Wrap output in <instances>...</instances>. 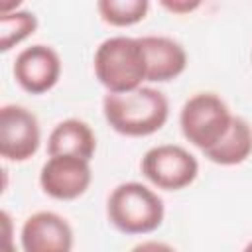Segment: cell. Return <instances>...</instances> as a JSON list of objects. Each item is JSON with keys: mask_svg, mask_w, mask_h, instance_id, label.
I'll return each instance as SVG.
<instances>
[{"mask_svg": "<svg viewBox=\"0 0 252 252\" xmlns=\"http://www.w3.org/2000/svg\"><path fill=\"white\" fill-rule=\"evenodd\" d=\"M102 114L114 132L142 138L163 128L169 118V102L161 91L138 87L128 93H106Z\"/></svg>", "mask_w": 252, "mask_h": 252, "instance_id": "1", "label": "cell"}, {"mask_svg": "<svg viewBox=\"0 0 252 252\" xmlns=\"http://www.w3.org/2000/svg\"><path fill=\"white\" fill-rule=\"evenodd\" d=\"M93 67L108 93H128L146 81V55L140 37L112 35L94 51Z\"/></svg>", "mask_w": 252, "mask_h": 252, "instance_id": "2", "label": "cell"}, {"mask_svg": "<svg viewBox=\"0 0 252 252\" xmlns=\"http://www.w3.org/2000/svg\"><path fill=\"white\" fill-rule=\"evenodd\" d=\"M108 222L124 234H150L161 226L165 207L161 197L144 183L116 185L106 201Z\"/></svg>", "mask_w": 252, "mask_h": 252, "instance_id": "3", "label": "cell"}, {"mask_svg": "<svg viewBox=\"0 0 252 252\" xmlns=\"http://www.w3.org/2000/svg\"><path fill=\"white\" fill-rule=\"evenodd\" d=\"M230 108L215 93H197L185 100L179 112L183 136L201 152L217 146L230 128Z\"/></svg>", "mask_w": 252, "mask_h": 252, "instance_id": "4", "label": "cell"}, {"mask_svg": "<svg viewBox=\"0 0 252 252\" xmlns=\"http://www.w3.org/2000/svg\"><path fill=\"white\" fill-rule=\"evenodd\" d=\"M140 169L154 187L163 191H181L197 179L199 161L183 146L159 144L144 154Z\"/></svg>", "mask_w": 252, "mask_h": 252, "instance_id": "5", "label": "cell"}, {"mask_svg": "<svg viewBox=\"0 0 252 252\" xmlns=\"http://www.w3.org/2000/svg\"><path fill=\"white\" fill-rule=\"evenodd\" d=\"M41 128L37 116L22 104L0 108V156L6 161H26L39 150Z\"/></svg>", "mask_w": 252, "mask_h": 252, "instance_id": "6", "label": "cell"}, {"mask_svg": "<svg viewBox=\"0 0 252 252\" xmlns=\"http://www.w3.org/2000/svg\"><path fill=\"white\" fill-rule=\"evenodd\" d=\"M93 181L91 161L75 156H49L39 171L45 195L57 201H73L85 195Z\"/></svg>", "mask_w": 252, "mask_h": 252, "instance_id": "7", "label": "cell"}, {"mask_svg": "<svg viewBox=\"0 0 252 252\" xmlns=\"http://www.w3.org/2000/svg\"><path fill=\"white\" fill-rule=\"evenodd\" d=\"M16 83L30 94H43L51 91L61 77V57L45 43L24 47L12 67Z\"/></svg>", "mask_w": 252, "mask_h": 252, "instance_id": "8", "label": "cell"}, {"mask_svg": "<svg viewBox=\"0 0 252 252\" xmlns=\"http://www.w3.org/2000/svg\"><path fill=\"white\" fill-rule=\"evenodd\" d=\"M20 242L24 252H71L73 228L65 217L53 211H37L24 220Z\"/></svg>", "mask_w": 252, "mask_h": 252, "instance_id": "9", "label": "cell"}, {"mask_svg": "<svg viewBox=\"0 0 252 252\" xmlns=\"http://www.w3.org/2000/svg\"><path fill=\"white\" fill-rule=\"evenodd\" d=\"M146 55V81L169 83L177 79L187 67L185 47L167 35H144L140 37Z\"/></svg>", "mask_w": 252, "mask_h": 252, "instance_id": "10", "label": "cell"}, {"mask_svg": "<svg viewBox=\"0 0 252 252\" xmlns=\"http://www.w3.org/2000/svg\"><path fill=\"white\" fill-rule=\"evenodd\" d=\"M96 152V136L93 128L79 118L61 120L47 138L49 156H75L91 161Z\"/></svg>", "mask_w": 252, "mask_h": 252, "instance_id": "11", "label": "cell"}, {"mask_svg": "<svg viewBox=\"0 0 252 252\" xmlns=\"http://www.w3.org/2000/svg\"><path fill=\"white\" fill-rule=\"evenodd\" d=\"M250 154H252V128L240 116L232 118L228 132L217 146L203 152V156L217 165H238L246 161Z\"/></svg>", "mask_w": 252, "mask_h": 252, "instance_id": "12", "label": "cell"}, {"mask_svg": "<svg viewBox=\"0 0 252 252\" xmlns=\"http://www.w3.org/2000/svg\"><path fill=\"white\" fill-rule=\"evenodd\" d=\"M150 10L148 0H98L96 12L100 20L112 28H128L146 18Z\"/></svg>", "mask_w": 252, "mask_h": 252, "instance_id": "13", "label": "cell"}, {"mask_svg": "<svg viewBox=\"0 0 252 252\" xmlns=\"http://www.w3.org/2000/svg\"><path fill=\"white\" fill-rule=\"evenodd\" d=\"M37 30V16L30 10H16L0 16V51L8 53L12 47L33 35Z\"/></svg>", "mask_w": 252, "mask_h": 252, "instance_id": "14", "label": "cell"}, {"mask_svg": "<svg viewBox=\"0 0 252 252\" xmlns=\"http://www.w3.org/2000/svg\"><path fill=\"white\" fill-rule=\"evenodd\" d=\"M161 6L173 14H189L201 6V2H189V0H161Z\"/></svg>", "mask_w": 252, "mask_h": 252, "instance_id": "15", "label": "cell"}, {"mask_svg": "<svg viewBox=\"0 0 252 252\" xmlns=\"http://www.w3.org/2000/svg\"><path fill=\"white\" fill-rule=\"evenodd\" d=\"M130 252H177V250L165 242H159V240H144V242L136 244Z\"/></svg>", "mask_w": 252, "mask_h": 252, "instance_id": "16", "label": "cell"}, {"mask_svg": "<svg viewBox=\"0 0 252 252\" xmlns=\"http://www.w3.org/2000/svg\"><path fill=\"white\" fill-rule=\"evenodd\" d=\"M2 252H16V246L12 244V238H4V246Z\"/></svg>", "mask_w": 252, "mask_h": 252, "instance_id": "17", "label": "cell"}, {"mask_svg": "<svg viewBox=\"0 0 252 252\" xmlns=\"http://www.w3.org/2000/svg\"><path fill=\"white\" fill-rule=\"evenodd\" d=\"M242 252H252V240H250V242L244 246V250H242Z\"/></svg>", "mask_w": 252, "mask_h": 252, "instance_id": "18", "label": "cell"}]
</instances>
